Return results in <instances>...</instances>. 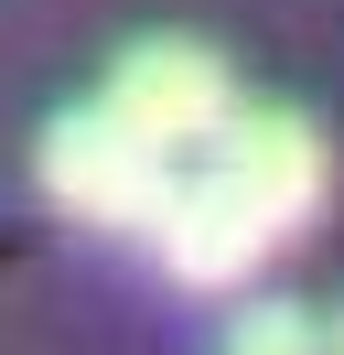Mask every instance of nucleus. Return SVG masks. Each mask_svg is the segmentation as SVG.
Instances as JSON below:
<instances>
[{"label": "nucleus", "mask_w": 344, "mask_h": 355, "mask_svg": "<svg viewBox=\"0 0 344 355\" xmlns=\"http://www.w3.org/2000/svg\"><path fill=\"white\" fill-rule=\"evenodd\" d=\"M322 216V130L301 108H237L205 151L172 173L162 216L140 226L150 269L183 291H237L280 237Z\"/></svg>", "instance_id": "obj_1"}, {"label": "nucleus", "mask_w": 344, "mask_h": 355, "mask_svg": "<svg viewBox=\"0 0 344 355\" xmlns=\"http://www.w3.org/2000/svg\"><path fill=\"white\" fill-rule=\"evenodd\" d=\"M172 173H183V151H162V140H140L108 97H86V108L43 119V151H33V183L54 216L97 226V237H140L150 216H162Z\"/></svg>", "instance_id": "obj_2"}, {"label": "nucleus", "mask_w": 344, "mask_h": 355, "mask_svg": "<svg viewBox=\"0 0 344 355\" xmlns=\"http://www.w3.org/2000/svg\"><path fill=\"white\" fill-rule=\"evenodd\" d=\"M97 97L140 140H162V151H205V140L237 119V87H226V65H215L205 44H129Z\"/></svg>", "instance_id": "obj_3"}, {"label": "nucleus", "mask_w": 344, "mask_h": 355, "mask_svg": "<svg viewBox=\"0 0 344 355\" xmlns=\"http://www.w3.org/2000/svg\"><path fill=\"white\" fill-rule=\"evenodd\" d=\"M215 355H322V323L312 312H291V302H248L226 323V345Z\"/></svg>", "instance_id": "obj_4"}, {"label": "nucleus", "mask_w": 344, "mask_h": 355, "mask_svg": "<svg viewBox=\"0 0 344 355\" xmlns=\"http://www.w3.org/2000/svg\"><path fill=\"white\" fill-rule=\"evenodd\" d=\"M322 355H344V312H334V323H322Z\"/></svg>", "instance_id": "obj_5"}]
</instances>
